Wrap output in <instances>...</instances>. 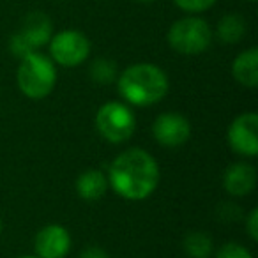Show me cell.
Here are the masks:
<instances>
[{
    "mask_svg": "<svg viewBox=\"0 0 258 258\" xmlns=\"http://www.w3.org/2000/svg\"><path fill=\"white\" fill-rule=\"evenodd\" d=\"M39 258H64L71 249V235L60 225H48L41 228L34 240Z\"/></svg>",
    "mask_w": 258,
    "mask_h": 258,
    "instance_id": "obj_10",
    "label": "cell"
},
{
    "mask_svg": "<svg viewBox=\"0 0 258 258\" xmlns=\"http://www.w3.org/2000/svg\"><path fill=\"white\" fill-rule=\"evenodd\" d=\"M80 258H110L108 253L99 246H89L80 253Z\"/></svg>",
    "mask_w": 258,
    "mask_h": 258,
    "instance_id": "obj_20",
    "label": "cell"
},
{
    "mask_svg": "<svg viewBox=\"0 0 258 258\" xmlns=\"http://www.w3.org/2000/svg\"><path fill=\"white\" fill-rule=\"evenodd\" d=\"M184 251L191 258H211L214 244L205 232H191L184 239Z\"/></svg>",
    "mask_w": 258,
    "mask_h": 258,
    "instance_id": "obj_15",
    "label": "cell"
},
{
    "mask_svg": "<svg viewBox=\"0 0 258 258\" xmlns=\"http://www.w3.org/2000/svg\"><path fill=\"white\" fill-rule=\"evenodd\" d=\"M246 228H247V233H249L251 240H258V209H253V211L247 214Z\"/></svg>",
    "mask_w": 258,
    "mask_h": 258,
    "instance_id": "obj_19",
    "label": "cell"
},
{
    "mask_svg": "<svg viewBox=\"0 0 258 258\" xmlns=\"http://www.w3.org/2000/svg\"><path fill=\"white\" fill-rule=\"evenodd\" d=\"M108 189V179L101 170H85L76 180V191L87 202H96L104 197Z\"/></svg>",
    "mask_w": 258,
    "mask_h": 258,
    "instance_id": "obj_13",
    "label": "cell"
},
{
    "mask_svg": "<svg viewBox=\"0 0 258 258\" xmlns=\"http://www.w3.org/2000/svg\"><path fill=\"white\" fill-rule=\"evenodd\" d=\"M2 230H4V223H2V218H0V233H2Z\"/></svg>",
    "mask_w": 258,
    "mask_h": 258,
    "instance_id": "obj_22",
    "label": "cell"
},
{
    "mask_svg": "<svg viewBox=\"0 0 258 258\" xmlns=\"http://www.w3.org/2000/svg\"><path fill=\"white\" fill-rule=\"evenodd\" d=\"M223 186L233 197H246L256 186V170L247 163H235L226 168Z\"/></svg>",
    "mask_w": 258,
    "mask_h": 258,
    "instance_id": "obj_11",
    "label": "cell"
},
{
    "mask_svg": "<svg viewBox=\"0 0 258 258\" xmlns=\"http://www.w3.org/2000/svg\"><path fill=\"white\" fill-rule=\"evenodd\" d=\"M247 2H254V0H247Z\"/></svg>",
    "mask_w": 258,
    "mask_h": 258,
    "instance_id": "obj_24",
    "label": "cell"
},
{
    "mask_svg": "<svg viewBox=\"0 0 258 258\" xmlns=\"http://www.w3.org/2000/svg\"><path fill=\"white\" fill-rule=\"evenodd\" d=\"M228 144L240 156L258 154V115L254 111L239 115L228 127Z\"/></svg>",
    "mask_w": 258,
    "mask_h": 258,
    "instance_id": "obj_9",
    "label": "cell"
},
{
    "mask_svg": "<svg viewBox=\"0 0 258 258\" xmlns=\"http://www.w3.org/2000/svg\"><path fill=\"white\" fill-rule=\"evenodd\" d=\"M96 127L101 137L110 144H124L133 137L137 118L127 104L110 101L97 110Z\"/></svg>",
    "mask_w": 258,
    "mask_h": 258,
    "instance_id": "obj_5",
    "label": "cell"
},
{
    "mask_svg": "<svg viewBox=\"0 0 258 258\" xmlns=\"http://www.w3.org/2000/svg\"><path fill=\"white\" fill-rule=\"evenodd\" d=\"M152 135L159 145L166 149H177L184 145L191 137V124L184 115L166 111L156 117L152 124Z\"/></svg>",
    "mask_w": 258,
    "mask_h": 258,
    "instance_id": "obj_8",
    "label": "cell"
},
{
    "mask_svg": "<svg viewBox=\"0 0 258 258\" xmlns=\"http://www.w3.org/2000/svg\"><path fill=\"white\" fill-rule=\"evenodd\" d=\"M20 258H39L37 254H25V256H20Z\"/></svg>",
    "mask_w": 258,
    "mask_h": 258,
    "instance_id": "obj_21",
    "label": "cell"
},
{
    "mask_svg": "<svg viewBox=\"0 0 258 258\" xmlns=\"http://www.w3.org/2000/svg\"><path fill=\"white\" fill-rule=\"evenodd\" d=\"M137 2H154V0H137Z\"/></svg>",
    "mask_w": 258,
    "mask_h": 258,
    "instance_id": "obj_23",
    "label": "cell"
},
{
    "mask_svg": "<svg viewBox=\"0 0 258 258\" xmlns=\"http://www.w3.org/2000/svg\"><path fill=\"white\" fill-rule=\"evenodd\" d=\"M182 11L187 13H202L214 6L216 0H173Z\"/></svg>",
    "mask_w": 258,
    "mask_h": 258,
    "instance_id": "obj_18",
    "label": "cell"
},
{
    "mask_svg": "<svg viewBox=\"0 0 258 258\" xmlns=\"http://www.w3.org/2000/svg\"><path fill=\"white\" fill-rule=\"evenodd\" d=\"M18 87L30 99H43L50 96L57 83V69H55L51 58L46 55L32 51L20 62L18 73H16Z\"/></svg>",
    "mask_w": 258,
    "mask_h": 258,
    "instance_id": "obj_3",
    "label": "cell"
},
{
    "mask_svg": "<svg viewBox=\"0 0 258 258\" xmlns=\"http://www.w3.org/2000/svg\"><path fill=\"white\" fill-rule=\"evenodd\" d=\"M118 92L133 106H152L168 92V76L154 64L129 66L118 76Z\"/></svg>",
    "mask_w": 258,
    "mask_h": 258,
    "instance_id": "obj_2",
    "label": "cell"
},
{
    "mask_svg": "<svg viewBox=\"0 0 258 258\" xmlns=\"http://www.w3.org/2000/svg\"><path fill=\"white\" fill-rule=\"evenodd\" d=\"M246 34V22L239 15H226L218 23V37L225 44H235Z\"/></svg>",
    "mask_w": 258,
    "mask_h": 258,
    "instance_id": "obj_14",
    "label": "cell"
},
{
    "mask_svg": "<svg viewBox=\"0 0 258 258\" xmlns=\"http://www.w3.org/2000/svg\"><path fill=\"white\" fill-rule=\"evenodd\" d=\"M232 75L240 85L254 89L258 85V50L249 48L237 55L232 66Z\"/></svg>",
    "mask_w": 258,
    "mask_h": 258,
    "instance_id": "obj_12",
    "label": "cell"
},
{
    "mask_svg": "<svg viewBox=\"0 0 258 258\" xmlns=\"http://www.w3.org/2000/svg\"><path fill=\"white\" fill-rule=\"evenodd\" d=\"M90 78L96 83L108 85V83L115 82V78H117V66L110 58H97L90 66Z\"/></svg>",
    "mask_w": 258,
    "mask_h": 258,
    "instance_id": "obj_16",
    "label": "cell"
},
{
    "mask_svg": "<svg viewBox=\"0 0 258 258\" xmlns=\"http://www.w3.org/2000/svg\"><path fill=\"white\" fill-rule=\"evenodd\" d=\"M108 182L125 200H145L159 184V166L144 149H127L113 159Z\"/></svg>",
    "mask_w": 258,
    "mask_h": 258,
    "instance_id": "obj_1",
    "label": "cell"
},
{
    "mask_svg": "<svg viewBox=\"0 0 258 258\" xmlns=\"http://www.w3.org/2000/svg\"><path fill=\"white\" fill-rule=\"evenodd\" d=\"M214 258H253L251 253L244 246L237 242H228L218 249Z\"/></svg>",
    "mask_w": 258,
    "mask_h": 258,
    "instance_id": "obj_17",
    "label": "cell"
},
{
    "mask_svg": "<svg viewBox=\"0 0 258 258\" xmlns=\"http://www.w3.org/2000/svg\"><path fill=\"white\" fill-rule=\"evenodd\" d=\"M51 30H53L51 20L44 13L41 11L29 13L25 16V20H23L20 32H16L11 37V43H9L11 53L18 58L27 57L29 53L36 51L37 48L50 43Z\"/></svg>",
    "mask_w": 258,
    "mask_h": 258,
    "instance_id": "obj_6",
    "label": "cell"
},
{
    "mask_svg": "<svg viewBox=\"0 0 258 258\" xmlns=\"http://www.w3.org/2000/svg\"><path fill=\"white\" fill-rule=\"evenodd\" d=\"M50 53L57 64L75 68L87 60L90 53V41L78 30H62L50 39Z\"/></svg>",
    "mask_w": 258,
    "mask_h": 258,
    "instance_id": "obj_7",
    "label": "cell"
},
{
    "mask_svg": "<svg viewBox=\"0 0 258 258\" xmlns=\"http://www.w3.org/2000/svg\"><path fill=\"white\" fill-rule=\"evenodd\" d=\"M212 30L205 20L187 16L175 22L168 30V44L182 55H198L211 46Z\"/></svg>",
    "mask_w": 258,
    "mask_h": 258,
    "instance_id": "obj_4",
    "label": "cell"
}]
</instances>
